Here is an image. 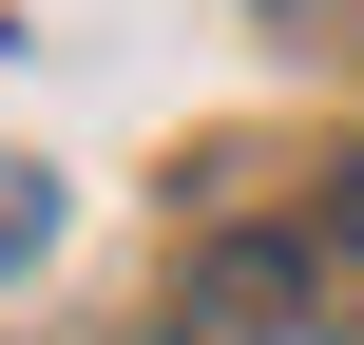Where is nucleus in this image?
<instances>
[{
	"label": "nucleus",
	"instance_id": "obj_1",
	"mask_svg": "<svg viewBox=\"0 0 364 345\" xmlns=\"http://www.w3.org/2000/svg\"><path fill=\"white\" fill-rule=\"evenodd\" d=\"M38 250H58V173H38V154H0V269H38Z\"/></svg>",
	"mask_w": 364,
	"mask_h": 345
}]
</instances>
